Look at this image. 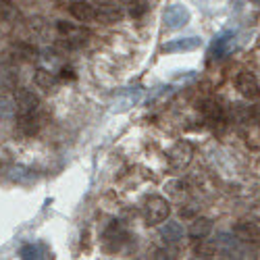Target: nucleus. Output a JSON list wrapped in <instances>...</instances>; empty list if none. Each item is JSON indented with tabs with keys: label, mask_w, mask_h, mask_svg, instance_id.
Returning <instances> with one entry per match:
<instances>
[{
	"label": "nucleus",
	"mask_w": 260,
	"mask_h": 260,
	"mask_svg": "<svg viewBox=\"0 0 260 260\" xmlns=\"http://www.w3.org/2000/svg\"><path fill=\"white\" fill-rule=\"evenodd\" d=\"M42 117H40V111L38 113H31V115H17V132L25 138H34L40 129H42Z\"/></svg>",
	"instance_id": "4"
},
{
	"label": "nucleus",
	"mask_w": 260,
	"mask_h": 260,
	"mask_svg": "<svg viewBox=\"0 0 260 260\" xmlns=\"http://www.w3.org/2000/svg\"><path fill=\"white\" fill-rule=\"evenodd\" d=\"M233 233L237 235V240H242V242H256V237H258L256 227L250 223H240L233 229Z\"/></svg>",
	"instance_id": "11"
},
{
	"label": "nucleus",
	"mask_w": 260,
	"mask_h": 260,
	"mask_svg": "<svg viewBox=\"0 0 260 260\" xmlns=\"http://www.w3.org/2000/svg\"><path fill=\"white\" fill-rule=\"evenodd\" d=\"M254 119H256V123L260 125V104H258V106H254Z\"/></svg>",
	"instance_id": "16"
},
{
	"label": "nucleus",
	"mask_w": 260,
	"mask_h": 260,
	"mask_svg": "<svg viewBox=\"0 0 260 260\" xmlns=\"http://www.w3.org/2000/svg\"><path fill=\"white\" fill-rule=\"evenodd\" d=\"M200 46V40L198 38H185V40H177V42H171V44L165 46V50L169 52H175V50H193Z\"/></svg>",
	"instance_id": "12"
},
{
	"label": "nucleus",
	"mask_w": 260,
	"mask_h": 260,
	"mask_svg": "<svg viewBox=\"0 0 260 260\" xmlns=\"http://www.w3.org/2000/svg\"><path fill=\"white\" fill-rule=\"evenodd\" d=\"M187 11L181 9V7H173L169 13H167V23L169 27H179V25H185V21H187Z\"/></svg>",
	"instance_id": "10"
},
{
	"label": "nucleus",
	"mask_w": 260,
	"mask_h": 260,
	"mask_svg": "<svg viewBox=\"0 0 260 260\" xmlns=\"http://www.w3.org/2000/svg\"><path fill=\"white\" fill-rule=\"evenodd\" d=\"M191 154H193L191 146H189L187 142H179V144L169 152V165H171L173 169H183V167L189 165Z\"/></svg>",
	"instance_id": "5"
},
{
	"label": "nucleus",
	"mask_w": 260,
	"mask_h": 260,
	"mask_svg": "<svg viewBox=\"0 0 260 260\" xmlns=\"http://www.w3.org/2000/svg\"><path fill=\"white\" fill-rule=\"evenodd\" d=\"M104 240H106V242L113 240V242H115V248H113V250H119L121 244L127 240V231L123 229V225H121L119 221H113V225L108 227L106 233H104Z\"/></svg>",
	"instance_id": "8"
},
{
	"label": "nucleus",
	"mask_w": 260,
	"mask_h": 260,
	"mask_svg": "<svg viewBox=\"0 0 260 260\" xmlns=\"http://www.w3.org/2000/svg\"><path fill=\"white\" fill-rule=\"evenodd\" d=\"M235 88H237V92H240L244 98H248V100H256V98L260 96L258 79H256L254 73H250V71L237 73V77H235Z\"/></svg>",
	"instance_id": "2"
},
{
	"label": "nucleus",
	"mask_w": 260,
	"mask_h": 260,
	"mask_svg": "<svg viewBox=\"0 0 260 260\" xmlns=\"http://www.w3.org/2000/svg\"><path fill=\"white\" fill-rule=\"evenodd\" d=\"M17 7L11 3V0H0V17H3L5 21H13L17 19Z\"/></svg>",
	"instance_id": "14"
},
{
	"label": "nucleus",
	"mask_w": 260,
	"mask_h": 260,
	"mask_svg": "<svg viewBox=\"0 0 260 260\" xmlns=\"http://www.w3.org/2000/svg\"><path fill=\"white\" fill-rule=\"evenodd\" d=\"M200 111H202L206 123H210L212 127L225 123V111H223V106L216 100H204L202 106H200Z\"/></svg>",
	"instance_id": "6"
},
{
	"label": "nucleus",
	"mask_w": 260,
	"mask_h": 260,
	"mask_svg": "<svg viewBox=\"0 0 260 260\" xmlns=\"http://www.w3.org/2000/svg\"><path fill=\"white\" fill-rule=\"evenodd\" d=\"M181 227L177 225V223H167V227L162 229V237L167 242H177L179 237H181Z\"/></svg>",
	"instance_id": "15"
},
{
	"label": "nucleus",
	"mask_w": 260,
	"mask_h": 260,
	"mask_svg": "<svg viewBox=\"0 0 260 260\" xmlns=\"http://www.w3.org/2000/svg\"><path fill=\"white\" fill-rule=\"evenodd\" d=\"M169 214H171V204L169 200L160 198V196H154V198H150L144 206V219L148 225H160L169 219Z\"/></svg>",
	"instance_id": "1"
},
{
	"label": "nucleus",
	"mask_w": 260,
	"mask_h": 260,
	"mask_svg": "<svg viewBox=\"0 0 260 260\" xmlns=\"http://www.w3.org/2000/svg\"><path fill=\"white\" fill-rule=\"evenodd\" d=\"M69 13L73 19L81 21V23H88V21H94L98 17L96 9L90 5V3H85V0H75V3L69 5Z\"/></svg>",
	"instance_id": "7"
},
{
	"label": "nucleus",
	"mask_w": 260,
	"mask_h": 260,
	"mask_svg": "<svg viewBox=\"0 0 260 260\" xmlns=\"http://www.w3.org/2000/svg\"><path fill=\"white\" fill-rule=\"evenodd\" d=\"M210 231H212V221L204 219V216H202V219H196L191 223V227H189V235L196 237V240H204Z\"/></svg>",
	"instance_id": "9"
},
{
	"label": "nucleus",
	"mask_w": 260,
	"mask_h": 260,
	"mask_svg": "<svg viewBox=\"0 0 260 260\" xmlns=\"http://www.w3.org/2000/svg\"><path fill=\"white\" fill-rule=\"evenodd\" d=\"M15 104H17V115H31L40 111V98L25 88H19L15 92Z\"/></svg>",
	"instance_id": "3"
},
{
	"label": "nucleus",
	"mask_w": 260,
	"mask_h": 260,
	"mask_svg": "<svg viewBox=\"0 0 260 260\" xmlns=\"http://www.w3.org/2000/svg\"><path fill=\"white\" fill-rule=\"evenodd\" d=\"M252 3H256V5H260V0H252Z\"/></svg>",
	"instance_id": "17"
},
{
	"label": "nucleus",
	"mask_w": 260,
	"mask_h": 260,
	"mask_svg": "<svg viewBox=\"0 0 260 260\" xmlns=\"http://www.w3.org/2000/svg\"><path fill=\"white\" fill-rule=\"evenodd\" d=\"M34 81H36L38 88H42V90H48V92H50V90L54 88V77H52L48 71H44V69H38V71H36Z\"/></svg>",
	"instance_id": "13"
}]
</instances>
